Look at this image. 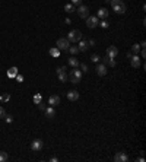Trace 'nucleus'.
I'll list each match as a JSON object with an SVG mask.
<instances>
[{
    "instance_id": "obj_3",
    "label": "nucleus",
    "mask_w": 146,
    "mask_h": 162,
    "mask_svg": "<svg viewBox=\"0 0 146 162\" xmlns=\"http://www.w3.org/2000/svg\"><path fill=\"white\" fill-rule=\"evenodd\" d=\"M67 40L70 43H79L82 40V32L79 29H72L69 34H67Z\"/></svg>"
},
{
    "instance_id": "obj_23",
    "label": "nucleus",
    "mask_w": 146,
    "mask_h": 162,
    "mask_svg": "<svg viewBox=\"0 0 146 162\" xmlns=\"http://www.w3.org/2000/svg\"><path fill=\"white\" fill-rule=\"evenodd\" d=\"M98 27H101V28L107 29V28H110V22H107L105 19H102L101 22H98Z\"/></svg>"
},
{
    "instance_id": "obj_32",
    "label": "nucleus",
    "mask_w": 146,
    "mask_h": 162,
    "mask_svg": "<svg viewBox=\"0 0 146 162\" xmlns=\"http://www.w3.org/2000/svg\"><path fill=\"white\" fill-rule=\"evenodd\" d=\"M56 72H57V75H59V73H61V72H66V66H61V67H59Z\"/></svg>"
},
{
    "instance_id": "obj_18",
    "label": "nucleus",
    "mask_w": 146,
    "mask_h": 162,
    "mask_svg": "<svg viewBox=\"0 0 146 162\" xmlns=\"http://www.w3.org/2000/svg\"><path fill=\"white\" fill-rule=\"evenodd\" d=\"M64 12H67V13H73V12H75V5H72V3H66V5H64Z\"/></svg>"
},
{
    "instance_id": "obj_24",
    "label": "nucleus",
    "mask_w": 146,
    "mask_h": 162,
    "mask_svg": "<svg viewBox=\"0 0 146 162\" xmlns=\"http://www.w3.org/2000/svg\"><path fill=\"white\" fill-rule=\"evenodd\" d=\"M59 80H60V82H67V73H66V72L59 73Z\"/></svg>"
},
{
    "instance_id": "obj_4",
    "label": "nucleus",
    "mask_w": 146,
    "mask_h": 162,
    "mask_svg": "<svg viewBox=\"0 0 146 162\" xmlns=\"http://www.w3.org/2000/svg\"><path fill=\"white\" fill-rule=\"evenodd\" d=\"M69 47H70V41L67 40V38H59L57 40V48L59 50H69Z\"/></svg>"
},
{
    "instance_id": "obj_5",
    "label": "nucleus",
    "mask_w": 146,
    "mask_h": 162,
    "mask_svg": "<svg viewBox=\"0 0 146 162\" xmlns=\"http://www.w3.org/2000/svg\"><path fill=\"white\" fill-rule=\"evenodd\" d=\"M76 12H78L79 18H82V19H86V18L89 16V9H88V6H83V5H79V9H78Z\"/></svg>"
},
{
    "instance_id": "obj_34",
    "label": "nucleus",
    "mask_w": 146,
    "mask_h": 162,
    "mask_svg": "<svg viewBox=\"0 0 146 162\" xmlns=\"http://www.w3.org/2000/svg\"><path fill=\"white\" fill-rule=\"evenodd\" d=\"M16 80L21 83V82H24V76L22 75H16Z\"/></svg>"
},
{
    "instance_id": "obj_2",
    "label": "nucleus",
    "mask_w": 146,
    "mask_h": 162,
    "mask_svg": "<svg viewBox=\"0 0 146 162\" xmlns=\"http://www.w3.org/2000/svg\"><path fill=\"white\" fill-rule=\"evenodd\" d=\"M82 75H83V73H82V72H80L78 67H75V69L70 72V75H69V79H70V82H72V83L78 85V83L82 80Z\"/></svg>"
},
{
    "instance_id": "obj_28",
    "label": "nucleus",
    "mask_w": 146,
    "mask_h": 162,
    "mask_svg": "<svg viewBox=\"0 0 146 162\" xmlns=\"http://www.w3.org/2000/svg\"><path fill=\"white\" fill-rule=\"evenodd\" d=\"M99 59H101V57H99L98 54H92V56H91V60H92L94 63H98V61H99Z\"/></svg>"
},
{
    "instance_id": "obj_6",
    "label": "nucleus",
    "mask_w": 146,
    "mask_h": 162,
    "mask_svg": "<svg viewBox=\"0 0 146 162\" xmlns=\"http://www.w3.org/2000/svg\"><path fill=\"white\" fill-rule=\"evenodd\" d=\"M98 18L96 16H88L86 18V27L88 28H91V29H94V28H96L98 27Z\"/></svg>"
},
{
    "instance_id": "obj_31",
    "label": "nucleus",
    "mask_w": 146,
    "mask_h": 162,
    "mask_svg": "<svg viewBox=\"0 0 146 162\" xmlns=\"http://www.w3.org/2000/svg\"><path fill=\"white\" fill-rule=\"evenodd\" d=\"M80 69H82V70H80V72H82V73H86V72H88V70H89V69H88V66H86V64H80Z\"/></svg>"
},
{
    "instance_id": "obj_37",
    "label": "nucleus",
    "mask_w": 146,
    "mask_h": 162,
    "mask_svg": "<svg viewBox=\"0 0 146 162\" xmlns=\"http://www.w3.org/2000/svg\"><path fill=\"white\" fill-rule=\"evenodd\" d=\"M88 45H89V47L95 45V41H94V40H89V41H88Z\"/></svg>"
},
{
    "instance_id": "obj_10",
    "label": "nucleus",
    "mask_w": 146,
    "mask_h": 162,
    "mask_svg": "<svg viewBox=\"0 0 146 162\" xmlns=\"http://www.w3.org/2000/svg\"><path fill=\"white\" fill-rule=\"evenodd\" d=\"M117 54H118V48H117V47L111 45V47H108V48H107V56H108V57L115 59V57H117Z\"/></svg>"
},
{
    "instance_id": "obj_33",
    "label": "nucleus",
    "mask_w": 146,
    "mask_h": 162,
    "mask_svg": "<svg viewBox=\"0 0 146 162\" xmlns=\"http://www.w3.org/2000/svg\"><path fill=\"white\" fill-rule=\"evenodd\" d=\"M5 120H6V123H12V121H13V117H12V115H6Z\"/></svg>"
},
{
    "instance_id": "obj_9",
    "label": "nucleus",
    "mask_w": 146,
    "mask_h": 162,
    "mask_svg": "<svg viewBox=\"0 0 146 162\" xmlns=\"http://www.w3.org/2000/svg\"><path fill=\"white\" fill-rule=\"evenodd\" d=\"M130 64H131V67H134V69L140 67V66H142L140 57H139L137 54H136V56H131V57H130Z\"/></svg>"
},
{
    "instance_id": "obj_1",
    "label": "nucleus",
    "mask_w": 146,
    "mask_h": 162,
    "mask_svg": "<svg viewBox=\"0 0 146 162\" xmlns=\"http://www.w3.org/2000/svg\"><path fill=\"white\" fill-rule=\"evenodd\" d=\"M110 3H111V6H112V9H114V12H115V13H118V15L126 13L127 8H126V5H124L123 0H111Z\"/></svg>"
},
{
    "instance_id": "obj_25",
    "label": "nucleus",
    "mask_w": 146,
    "mask_h": 162,
    "mask_svg": "<svg viewBox=\"0 0 146 162\" xmlns=\"http://www.w3.org/2000/svg\"><path fill=\"white\" fill-rule=\"evenodd\" d=\"M0 99H2L3 102L9 101V99H10V94H3V95H0Z\"/></svg>"
},
{
    "instance_id": "obj_13",
    "label": "nucleus",
    "mask_w": 146,
    "mask_h": 162,
    "mask_svg": "<svg viewBox=\"0 0 146 162\" xmlns=\"http://www.w3.org/2000/svg\"><path fill=\"white\" fill-rule=\"evenodd\" d=\"M45 117L47 118H54V115H56V110H54V107L51 105V107H45Z\"/></svg>"
},
{
    "instance_id": "obj_20",
    "label": "nucleus",
    "mask_w": 146,
    "mask_h": 162,
    "mask_svg": "<svg viewBox=\"0 0 146 162\" xmlns=\"http://www.w3.org/2000/svg\"><path fill=\"white\" fill-rule=\"evenodd\" d=\"M50 56H51V57H54V59H57V57L60 56V50H59L57 47H53V48L50 50Z\"/></svg>"
},
{
    "instance_id": "obj_14",
    "label": "nucleus",
    "mask_w": 146,
    "mask_h": 162,
    "mask_svg": "<svg viewBox=\"0 0 146 162\" xmlns=\"http://www.w3.org/2000/svg\"><path fill=\"white\" fill-rule=\"evenodd\" d=\"M102 64H105V66H107V64H110L111 67H114V66H115L117 63H115V60H114V59H111V57L105 56V57L102 59Z\"/></svg>"
},
{
    "instance_id": "obj_16",
    "label": "nucleus",
    "mask_w": 146,
    "mask_h": 162,
    "mask_svg": "<svg viewBox=\"0 0 146 162\" xmlns=\"http://www.w3.org/2000/svg\"><path fill=\"white\" fill-rule=\"evenodd\" d=\"M98 18H101V19H105V18H108V10L105 9V8H101L99 10H98Z\"/></svg>"
},
{
    "instance_id": "obj_26",
    "label": "nucleus",
    "mask_w": 146,
    "mask_h": 162,
    "mask_svg": "<svg viewBox=\"0 0 146 162\" xmlns=\"http://www.w3.org/2000/svg\"><path fill=\"white\" fill-rule=\"evenodd\" d=\"M131 51H133L134 54H137V53L140 51V45H139V44H134V45L131 47Z\"/></svg>"
},
{
    "instance_id": "obj_29",
    "label": "nucleus",
    "mask_w": 146,
    "mask_h": 162,
    "mask_svg": "<svg viewBox=\"0 0 146 162\" xmlns=\"http://www.w3.org/2000/svg\"><path fill=\"white\" fill-rule=\"evenodd\" d=\"M34 102H35V104H40V102H41V95H40V94L34 95Z\"/></svg>"
},
{
    "instance_id": "obj_12",
    "label": "nucleus",
    "mask_w": 146,
    "mask_h": 162,
    "mask_svg": "<svg viewBox=\"0 0 146 162\" xmlns=\"http://www.w3.org/2000/svg\"><path fill=\"white\" fill-rule=\"evenodd\" d=\"M67 99H69V101H78V99H79V92L75 91V89L69 91V92H67Z\"/></svg>"
},
{
    "instance_id": "obj_38",
    "label": "nucleus",
    "mask_w": 146,
    "mask_h": 162,
    "mask_svg": "<svg viewBox=\"0 0 146 162\" xmlns=\"http://www.w3.org/2000/svg\"><path fill=\"white\" fill-rule=\"evenodd\" d=\"M105 2H111V0H105Z\"/></svg>"
},
{
    "instance_id": "obj_36",
    "label": "nucleus",
    "mask_w": 146,
    "mask_h": 162,
    "mask_svg": "<svg viewBox=\"0 0 146 162\" xmlns=\"http://www.w3.org/2000/svg\"><path fill=\"white\" fill-rule=\"evenodd\" d=\"M37 105H38V108H40L41 111H44V110H45V107H44V104H41V102H40V104H37Z\"/></svg>"
},
{
    "instance_id": "obj_21",
    "label": "nucleus",
    "mask_w": 146,
    "mask_h": 162,
    "mask_svg": "<svg viewBox=\"0 0 146 162\" xmlns=\"http://www.w3.org/2000/svg\"><path fill=\"white\" fill-rule=\"evenodd\" d=\"M67 63H69L72 67H78V66H79V60H78V59H75V57H70Z\"/></svg>"
},
{
    "instance_id": "obj_35",
    "label": "nucleus",
    "mask_w": 146,
    "mask_h": 162,
    "mask_svg": "<svg viewBox=\"0 0 146 162\" xmlns=\"http://www.w3.org/2000/svg\"><path fill=\"white\" fill-rule=\"evenodd\" d=\"M82 0H72V5H80Z\"/></svg>"
},
{
    "instance_id": "obj_19",
    "label": "nucleus",
    "mask_w": 146,
    "mask_h": 162,
    "mask_svg": "<svg viewBox=\"0 0 146 162\" xmlns=\"http://www.w3.org/2000/svg\"><path fill=\"white\" fill-rule=\"evenodd\" d=\"M88 47H89V45H88V41H79V47H78L79 51H86Z\"/></svg>"
},
{
    "instance_id": "obj_30",
    "label": "nucleus",
    "mask_w": 146,
    "mask_h": 162,
    "mask_svg": "<svg viewBox=\"0 0 146 162\" xmlns=\"http://www.w3.org/2000/svg\"><path fill=\"white\" fill-rule=\"evenodd\" d=\"M5 117H6V111L3 107H0V118H5Z\"/></svg>"
},
{
    "instance_id": "obj_7",
    "label": "nucleus",
    "mask_w": 146,
    "mask_h": 162,
    "mask_svg": "<svg viewBox=\"0 0 146 162\" xmlns=\"http://www.w3.org/2000/svg\"><path fill=\"white\" fill-rule=\"evenodd\" d=\"M43 140H40V139H35V140H32V143H31V149L34 150V152H40L41 149H43Z\"/></svg>"
},
{
    "instance_id": "obj_8",
    "label": "nucleus",
    "mask_w": 146,
    "mask_h": 162,
    "mask_svg": "<svg viewBox=\"0 0 146 162\" xmlns=\"http://www.w3.org/2000/svg\"><path fill=\"white\" fill-rule=\"evenodd\" d=\"M127 159H129V156L126 155V152H117L114 155V161L115 162H127Z\"/></svg>"
},
{
    "instance_id": "obj_15",
    "label": "nucleus",
    "mask_w": 146,
    "mask_h": 162,
    "mask_svg": "<svg viewBox=\"0 0 146 162\" xmlns=\"http://www.w3.org/2000/svg\"><path fill=\"white\" fill-rule=\"evenodd\" d=\"M48 104L50 105H59L60 104V96L59 95H51L48 98Z\"/></svg>"
},
{
    "instance_id": "obj_27",
    "label": "nucleus",
    "mask_w": 146,
    "mask_h": 162,
    "mask_svg": "<svg viewBox=\"0 0 146 162\" xmlns=\"http://www.w3.org/2000/svg\"><path fill=\"white\" fill-rule=\"evenodd\" d=\"M69 51H70V54H76V53H79V48L78 47H69Z\"/></svg>"
},
{
    "instance_id": "obj_11",
    "label": "nucleus",
    "mask_w": 146,
    "mask_h": 162,
    "mask_svg": "<svg viewBox=\"0 0 146 162\" xmlns=\"http://www.w3.org/2000/svg\"><path fill=\"white\" fill-rule=\"evenodd\" d=\"M95 70H96V75H98V76H105V75H107V72H108V70H107V66H105V64H102V63H99V64L96 66V69H95Z\"/></svg>"
},
{
    "instance_id": "obj_22",
    "label": "nucleus",
    "mask_w": 146,
    "mask_h": 162,
    "mask_svg": "<svg viewBox=\"0 0 146 162\" xmlns=\"http://www.w3.org/2000/svg\"><path fill=\"white\" fill-rule=\"evenodd\" d=\"M9 161V155L6 152H0V162H6Z\"/></svg>"
},
{
    "instance_id": "obj_17",
    "label": "nucleus",
    "mask_w": 146,
    "mask_h": 162,
    "mask_svg": "<svg viewBox=\"0 0 146 162\" xmlns=\"http://www.w3.org/2000/svg\"><path fill=\"white\" fill-rule=\"evenodd\" d=\"M16 75H18V67H10V69L8 70V78H9V79L16 78Z\"/></svg>"
}]
</instances>
